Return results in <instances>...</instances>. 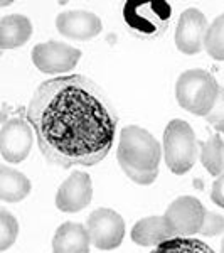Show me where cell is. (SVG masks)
Returning a JSON list of instances; mask_svg holds the SVG:
<instances>
[{
	"label": "cell",
	"instance_id": "obj_6",
	"mask_svg": "<svg viewBox=\"0 0 224 253\" xmlns=\"http://www.w3.org/2000/svg\"><path fill=\"white\" fill-rule=\"evenodd\" d=\"M209 213L199 199L194 196H181L172 201L164 213L172 238H192L194 235L202 233Z\"/></svg>",
	"mask_w": 224,
	"mask_h": 253
},
{
	"label": "cell",
	"instance_id": "obj_21",
	"mask_svg": "<svg viewBox=\"0 0 224 253\" xmlns=\"http://www.w3.org/2000/svg\"><path fill=\"white\" fill-rule=\"evenodd\" d=\"M206 120L216 128V132H224V88L219 89V95L216 98V103Z\"/></svg>",
	"mask_w": 224,
	"mask_h": 253
},
{
	"label": "cell",
	"instance_id": "obj_13",
	"mask_svg": "<svg viewBox=\"0 0 224 253\" xmlns=\"http://www.w3.org/2000/svg\"><path fill=\"white\" fill-rule=\"evenodd\" d=\"M89 233L79 223H63L52 238V253H89Z\"/></svg>",
	"mask_w": 224,
	"mask_h": 253
},
{
	"label": "cell",
	"instance_id": "obj_14",
	"mask_svg": "<svg viewBox=\"0 0 224 253\" xmlns=\"http://www.w3.org/2000/svg\"><path fill=\"white\" fill-rule=\"evenodd\" d=\"M32 24L26 15L10 14L0 20V49L20 47L31 39Z\"/></svg>",
	"mask_w": 224,
	"mask_h": 253
},
{
	"label": "cell",
	"instance_id": "obj_5",
	"mask_svg": "<svg viewBox=\"0 0 224 253\" xmlns=\"http://www.w3.org/2000/svg\"><path fill=\"white\" fill-rule=\"evenodd\" d=\"M164 159L174 174L189 172L197 159V140L187 122L170 120L164 132Z\"/></svg>",
	"mask_w": 224,
	"mask_h": 253
},
{
	"label": "cell",
	"instance_id": "obj_9",
	"mask_svg": "<svg viewBox=\"0 0 224 253\" xmlns=\"http://www.w3.org/2000/svg\"><path fill=\"white\" fill-rule=\"evenodd\" d=\"M81 59V51L61 41L36 44L32 49V63L40 73L63 75L71 71Z\"/></svg>",
	"mask_w": 224,
	"mask_h": 253
},
{
	"label": "cell",
	"instance_id": "obj_23",
	"mask_svg": "<svg viewBox=\"0 0 224 253\" xmlns=\"http://www.w3.org/2000/svg\"><path fill=\"white\" fill-rule=\"evenodd\" d=\"M221 253H224V238H223V242H221Z\"/></svg>",
	"mask_w": 224,
	"mask_h": 253
},
{
	"label": "cell",
	"instance_id": "obj_11",
	"mask_svg": "<svg viewBox=\"0 0 224 253\" xmlns=\"http://www.w3.org/2000/svg\"><path fill=\"white\" fill-rule=\"evenodd\" d=\"M93 199V182L86 172H73L56 194V206L64 213H78Z\"/></svg>",
	"mask_w": 224,
	"mask_h": 253
},
{
	"label": "cell",
	"instance_id": "obj_2",
	"mask_svg": "<svg viewBox=\"0 0 224 253\" xmlns=\"http://www.w3.org/2000/svg\"><path fill=\"white\" fill-rule=\"evenodd\" d=\"M162 147L149 130L138 125L121 128L116 149V161L133 182L142 186L152 184L158 175Z\"/></svg>",
	"mask_w": 224,
	"mask_h": 253
},
{
	"label": "cell",
	"instance_id": "obj_18",
	"mask_svg": "<svg viewBox=\"0 0 224 253\" xmlns=\"http://www.w3.org/2000/svg\"><path fill=\"white\" fill-rule=\"evenodd\" d=\"M150 253H216L202 240L195 238H170L153 248Z\"/></svg>",
	"mask_w": 224,
	"mask_h": 253
},
{
	"label": "cell",
	"instance_id": "obj_12",
	"mask_svg": "<svg viewBox=\"0 0 224 253\" xmlns=\"http://www.w3.org/2000/svg\"><path fill=\"white\" fill-rule=\"evenodd\" d=\"M59 34L73 41H91L103 29L101 19L89 10H66L56 19Z\"/></svg>",
	"mask_w": 224,
	"mask_h": 253
},
{
	"label": "cell",
	"instance_id": "obj_7",
	"mask_svg": "<svg viewBox=\"0 0 224 253\" xmlns=\"http://www.w3.org/2000/svg\"><path fill=\"white\" fill-rule=\"evenodd\" d=\"M34 144V130L26 118V108L7 117L2 115L0 126V154L10 164H20L31 154Z\"/></svg>",
	"mask_w": 224,
	"mask_h": 253
},
{
	"label": "cell",
	"instance_id": "obj_4",
	"mask_svg": "<svg viewBox=\"0 0 224 253\" xmlns=\"http://www.w3.org/2000/svg\"><path fill=\"white\" fill-rule=\"evenodd\" d=\"M219 83L204 69H187L176 83V98L186 112L207 117L219 95Z\"/></svg>",
	"mask_w": 224,
	"mask_h": 253
},
{
	"label": "cell",
	"instance_id": "obj_15",
	"mask_svg": "<svg viewBox=\"0 0 224 253\" xmlns=\"http://www.w3.org/2000/svg\"><path fill=\"white\" fill-rule=\"evenodd\" d=\"M170 238L172 235L167 228L164 216H147V218L137 221L135 226L132 228L133 243L140 245V247H158Z\"/></svg>",
	"mask_w": 224,
	"mask_h": 253
},
{
	"label": "cell",
	"instance_id": "obj_19",
	"mask_svg": "<svg viewBox=\"0 0 224 253\" xmlns=\"http://www.w3.org/2000/svg\"><path fill=\"white\" fill-rule=\"evenodd\" d=\"M204 49L216 61H224V14L216 17L207 27Z\"/></svg>",
	"mask_w": 224,
	"mask_h": 253
},
{
	"label": "cell",
	"instance_id": "obj_22",
	"mask_svg": "<svg viewBox=\"0 0 224 253\" xmlns=\"http://www.w3.org/2000/svg\"><path fill=\"white\" fill-rule=\"evenodd\" d=\"M211 199H213V203H216L219 208L224 210V172L214 181L213 189H211Z\"/></svg>",
	"mask_w": 224,
	"mask_h": 253
},
{
	"label": "cell",
	"instance_id": "obj_16",
	"mask_svg": "<svg viewBox=\"0 0 224 253\" xmlns=\"http://www.w3.org/2000/svg\"><path fill=\"white\" fill-rule=\"evenodd\" d=\"M31 193V181L22 172L0 166V199L5 203H20Z\"/></svg>",
	"mask_w": 224,
	"mask_h": 253
},
{
	"label": "cell",
	"instance_id": "obj_20",
	"mask_svg": "<svg viewBox=\"0 0 224 253\" xmlns=\"http://www.w3.org/2000/svg\"><path fill=\"white\" fill-rule=\"evenodd\" d=\"M19 235V223L7 210H0V250L5 252L15 243Z\"/></svg>",
	"mask_w": 224,
	"mask_h": 253
},
{
	"label": "cell",
	"instance_id": "obj_17",
	"mask_svg": "<svg viewBox=\"0 0 224 253\" xmlns=\"http://www.w3.org/2000/svg\"><path fill=\"white\" fill-rule=\"evenodd\" d=\"M201 162L214 177L224 172V140L218 132L201 144Z\"/></svg>",
	"mask_w": 224,
	"mask_h": 253
},
{
	"label": "cell",
	"instance_id": "obj_8",
	"mask_svg": "<svg viewBox=\"0 0 224 253\" xmlns=\"http://www.w3.org/2000/svg\"><path fill=\"white\" fill-rule=\"evenodd\" d=\"M86 230L98 250H115L125 238V221L116 211L98 208L88 216Z\"/></svg>",
	"mask_w": 224,
	"mask_h": 253
},
{
	"label": "cell",
	"instance_id": "obj_10",
	"mask_svg": "<svg viewBox=\"0 0 224 253\" xmlns=\"http://www.w3.org/2000/svg\"><path fill=\"white\" fill-rule=\"evenodd\" d=\"M207 19L199 9H187L181 14L176 29V46L182 54L194 56L204 47Z\"/></svg>",
	"mask_w": 224,
	"mask_h": 253
},
{
	"label": "cell",
	"instance_id": "obj_1",
	"mask_svg": "<svg viewBox=\"0 0 224 253\" xmlns=\"http://www.w3.org/2000/svg\"><path fill=\"white\" fill-rule=\"evenodd\" d=\"M26 118L44 159L63 169L100 164L118 132L112 101L103 88L83 75L42 81L27 103Z\"/></svg>",
	"mask_w": 224,
	"mask_h": 253
},
{
	"label": "cell",
	"instance_id": "obj_3",
	"mask_svg": "<svg viewBox=\"0 0 224 253\" xmlns=\"http://www.w3.org/2000/svg\"><path fill=\"white\" fill-rule=\"evenodd\" d=\"M172 15V7L165 0H128L121 7L125 26L138 39H157L164 36L170 26Z\"/></svg>",
	"mask_w": 224,
	"mask_h": 253
}]
</instances>
